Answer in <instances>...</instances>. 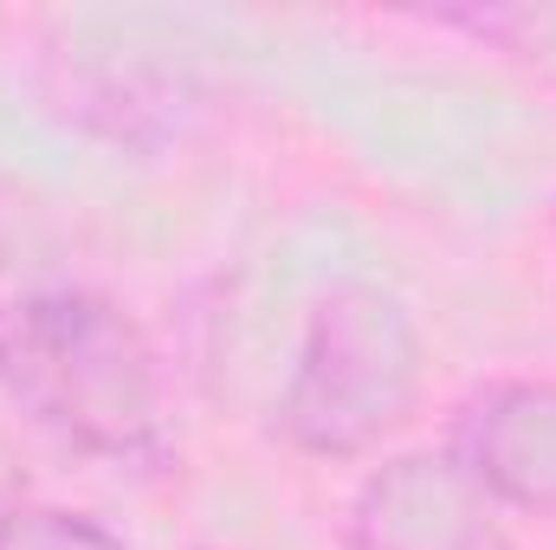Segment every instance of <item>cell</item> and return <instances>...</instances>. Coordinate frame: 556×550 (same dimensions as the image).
I'll return each instance as SVG.
<instances>
[{
	"instance_id": "1",
	"label": "cell",
	"mask_w": 556,
	"mask_h": 550,
	"mask_svg": "<svg viewBox=\"0 0 556 550\" xmlns=\"http://www.w3.org/2000/svg\"><path fill=\"white\" fill-rule=\"evenodd\" d=\"M0 396L72 453L149 466L175 440V402L142 324L91 278L0 266Z\"/></svg>"
},
{
	"instance_id": "2",
	"label": "cell",
	"mask_w": 556,
	"mask_h": 550,
	"mask_svg": "<svg viewBox=\"0 0 556 550\" xmlns=\"http://www.w3.org/2000/svg\"><path fill=\"white\" fill-rule=\"evenodd\" d=\"M427 350L408 304L382 285H330L278 389V434L311 460H363L420 409Z\"/></svg>"
},
{
	"instance_id": "3",
	"label": "cell",
	"mask_w": 556,
	"mask_h": 550,
	"mask_svg": "<svg viewBox=\"0 0 556 550\" xmlns=\"http://www.w3.org/2000/svg\"><path fill=\"white\" fill-rule=\"evenodd\" d=\"M446 460L511 512H556V383L551 376H498L472 389L453 427Z\"/></svg>"
},
{
	"instance_id": "4",
	"label": "cell",
	"mask_w": 556,
	"mask_h": 550,
	"mask_svg": "<svg viewBox=\"0 0 556 550\" xmlns=\"http://www.w3.org/2000/svg\"><path fill=\"white\" fill-rule=\"evenodd\" d=\"M343 550H511V538L446 453H408L356 492Z\"/></svg>"
},
{
	"instance_id": "5",
	"label": "cell",
	"mask_w": 556,
	"mask_h": 550,
	"mask_svg": "<svg viewBox=\"0 0 556 550\" xmlns=\"http://www.w3.org/2000/svg\"><path fill=\"white\" fill-rule=\"evenodd\" d=\"M0 550H130V545L111 525H98L91 512L46 505L20 486L13 499H0Z\"/></svg>"
},
{
	"instance_id": "6",
	"label": "cell",
	"mask_w": 556,
	"mask_h": 550,
	"mask_svg": "<svg viewBox=\"0 0 556 550\" xmlns=\"http://www.w3.org/2000/svg\"><path fill=\"white\" fill-rule=\"evenodd\" d=\"M20 486H26V479H20V466H13V460H7V453H0V499H13V492H20Z\"/></svg>"
}]
</instances>
